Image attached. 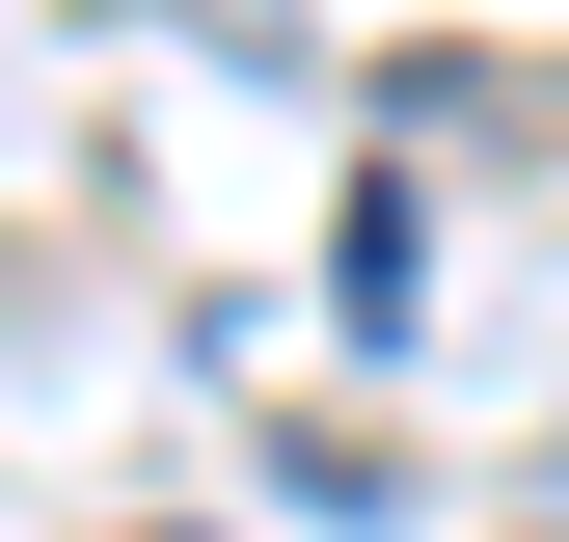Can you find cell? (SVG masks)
I'll use <instances>...</instances> for the list:
<instances>
[{
	"label": "cell",
	"instance_id": "cell-1",
	"mask_svg": "<svg viewBox=\"0 0 569 542\" xmlns=\"http://www.w3.org/2000/svg\"><path fill=\"white\" fill-rule=\"evenodd\" d=\"M136 542H190V515H136Z\"/></svg>",
	"mask_w": 569,
	"mask_h": 542
}]
</instances>
